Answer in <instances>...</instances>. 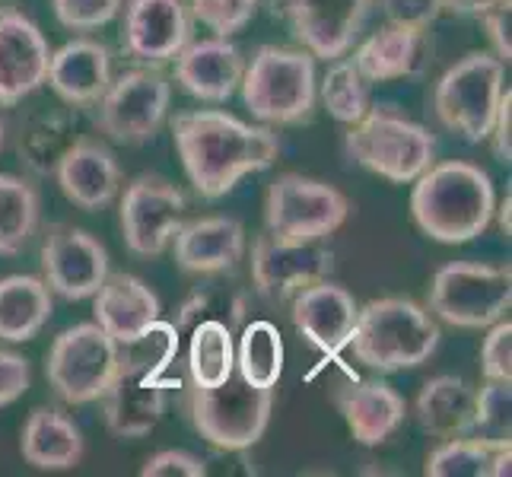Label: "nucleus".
<instances>
[{"instance_id": "obj_1", "label": "nucleus", "mask_w": 512, "mask_h": 477, "mask_svg": "<svg viewBox=\"0 0 512 477\" xmlns=\"http://www.w3.org/2000/svg\"><path fill=\"white\" fill-rule=\"evenodd\" d=\"M172 137L188 182L207 201L226 198L245 175L271 169L280 153V140L268 125H245L220 109L175 115Z\"/></svg>"}, {"instance_id": "obj_2", "label": "nucleus", "mask_w": 512, "mask_h": 477, "mask_svg": "<svg viewBox=\"0 0 512 477\" xmlns=\"http://www.w3.org/2000/svg\"><path fill=\"white\" fill-rule=\"evenodd\" d=\"M179 357V334L169 322H156L137 341L118 347V369L102 392L105 427L118 439L147 436L166 411V369Z\"/></svg>"}, {"instance_id": "obj_3", "label": "nucleus", "mask_w": 512, "mask_h": 477, "mask_svg": "<svg viewBox=\"0 0 512 477\" xmlns=\"http://www.w3.org/2000/svg\"><path fill=\"white\" fill-rule=\"evenodd\" d=\"M493 182L490 175L465 163V159H446L433 163L414 179L411 214L423 236L443 245H462L478 239L493 220Z\"/></svg>"}, {"instance_id": "obj_4", "label": "nucleus", "mask_w": 512, "mask_h": 477, "mask_svg": "<svg viewBox=\"0 0 512 477\" xmlns=\"http://www.w3.org/2000/svg\"><path fill=\"white\" fill-rule=\"evenodd\" d=\"M347 347L373 373H398L427 363L439 347L436 318L414 299L382 296L357 312Z\"/></svg>"}, {"instance_id": "obj_5", "label": "nucleus", "mask_w": 512, "mask_h": 477, "mask_svg": "<svg viewBox=\"0 0 512 477\" xmlns=\"http://www.w3.org/2000/svg\"><path fill=\"white\" fill-rule=\"evenodd\" d=\"M242 99L249 112L268 128L299 125L315 109V58L306 48L261 45L255 58L245 64Z\"/></svg>"}, {"instance_id": "obj_6", "label": "nucleus", "mask_w": 512, "mask_h": 477, "mask_svg": "<svg viewBox=\"0 0 512 477\" xmlns=\"http://www.w3.org/2000/svg\"><path fill=\"white\" fill-rule=\"evenodd\" d=\"M344 147L353 163L395 185H411L436 159L433 134L392 105H369L360 121L347 125Z\"/></svg>"}, {"instance_id": "obj_7", "label": "nucleus", "mask_w": 512, "mask_h": 477, "mask_svg": "<svg viewBox=\"0 0 512 477\" xmlns=\"http://www.w3.org/2000/svg\"><path fill=\"white\" fill-rule=\"evenodd\" d=\"M274 414V388H255L236 369L226 382L191 392L194 430L220 452H249L268 433Z\"/></svg>"}, {"instance_id": "obj_8", "label": "nucleus", "mask_w": 512, "mask_h": 477, "mask_svg": "<svg viewBox=\"0 0 512 477\" xmlns=\"http://www.w3.org/2000/svg\"><path fill=\"white\" fill-rule=\"evenodd\" d=\"M503 77L506 64L493 51H471L439 77L433 93L436 118L449 131L462 134L468 144H481L506 93Z\"/></svg>"}, {"instance_id": "obj_9", "label": "nucleus", "mask_w": 512, "mask_h": 477, "mask_svg": "<svg viewBox=\"0 0 512 477\" xmlns=\"http://www.w3.org/2000/svg\"><path fill=\"white\" fill-rule=\"evenodd\" d=\"M512 306V271L481 261H452L433 274L430 309L452 328H490Z\"/></svg>"}, {"instance_id": "obj_10", "label": "nucleus", "mask_w": 512, "mask_h": 477, "mask_svg": "<svg viewBox=\"0 0 512 477\" xmlns=\"http://www.w3.org/2000/svg\"><path fill=\"white\" fill-rule=\"evenodd\" d=\"M347 214L350 201L344 191L299 172L277 175L264 201V226L274 239L287 242L328 239L344 226Z\"/></svg>"}, {"instance_id": "obj_11", "label": "nucleus", "mask_w": 512, "mask_h": 477, "mask_svg": "<svg viewBox=\"0 0 512 477\" xmlns=\"http://www.w3.org/2000/svg\"><path fill=\"white\" fill-rule=\"evenodd\" d=\"M172 102V83L160 67H131L112 77L109 90L96 102V128L115 144H147L163 128Z\"/></svg>"}, {"instance_id": "obj_12", "label": "nucleus", "mask_w": 512, "mask_h": 477, "mask_svg": "<svg viewBox=\"0 0 512 477\" xmlns=\"http://www.w3.org/2000/svg\"><path fill=\"white\" fill-rule=\"evenodd\" d=\"M118 369V344L96 322L61 331L48 350L45 376L67 404L99 401Z\"/></svg>"}, {"instance_id": "obj_13", "label": "nucleus", "mask_w": 512, "mask_h": 477, "mask_svg": "<svg viewBox=\"0 0 512 477\" xmlns=\"http://www.w3.org/2000/svg\"><path fill=\"white\" fill-rule=\"evenodd\" d=\"M188 198L163 175H137L121 194V233L128 252L137 258H156L169 249L175 229L182 226Z\"/></svg>"}, {"instance_id": "obj_14", "label": "nucleus", "mask_w": 512, "mask_h": 477, "mask_svg": "<svg viewBox=\"0 0 512 477\" xmlns=\"http://www.w3.org/2000/svg\"><path fill=\"white\" fill-rule=\"evenodd\" d=\"M334 268V252L328 239L287 242L264 233L252 245V280L255 290L271 303H287L296 290L315 280H325Z\"/></svg>"}, {"instance_id": "obj_15", "label": "nucleus", "mask_w": 512, "mask_h": 477, "mask_svg": "<svg viewBox=\"0 0 512 477\" xmlns=\"http://www.w3.org/2000/svg\"><path fill=\"white\" fill-rule=\"evenodd\" d=\"M42 280L61 299H86L109 277V252L80 226L55 223L42 242Z\"/></svg>"}, {"instance_id": "obj_16", "label": "nucleus", "mask_w": 512, "mask_h": 477, "mask_svg": "<svg viewBox=\"0 0 512 477\" xmlns=\"http://www.w3.org/2000/svg\"><path fill=\"white\" fill-rule=\"evenodd\" d=\"M121 10V48L137 64L163 67L191 42V13L185 0H125Z\"/></svg>"}, {"instance_id": "obj_17", "label": "nucleus", "mask_w": 512, "mask_h": 477, "mask_svg": "<svg viewBox=\"0 0 512 477\" xmlns=\"http://www.w3.org/2000/svg\"><path fill=\"white\" fill-rule=\"evenodd\" d=\"M51 48L42 29L20 7H0V109H13L48 77Z\"/></svg>"}, {"instance_id": "obj_18", "label": "nucleus", "mask_w": 512, "mask_h": 477, "mask_svg": "<svg viewBox=\"0 0 512 477\" xmlns=\"http://www.w3.org/2000/svg\"><path fill=\"white\" fill-rule=\"evenodd\" d=\"M373 0H290L287 26L312 58H344L363 32Z\"/></svg>"}, {"instance_id": "obj_19", "label": "nucleus", "mask_w": 512, "mask_h": 477, "mask_svg": "<svg viewBox=\"0 0 512 477\" xmlns=\"http://www.w3.org/2000/svg\"><path fill=\"white\" fill-rule=\"evenodd\" d=\"M293 325L303 338L325 353V357H334L341 353L353 334V322H357V299L353 293L334 280H315V284L303 287L293 293Z\"/></svg>"}, {"instance_id": "obj_20", "label": "nucleus", "mask_w": 512, "mask_h": 477, "mask_svg": "<svg viewBox=\"0 0 512 477\" xmlns=\"http://www.w3.org/2000/svg\"><path fill=\"white\" fill-rule=\"evenodd\" d=\"M175 64V83L182 90L201 102H226L239 93V83L245 74V58L242 51L214 35V39L188 42L179 55L172 58Z\"/></svg>"}, {"instance_id": "obj_21", "label": "nucleus", "mask_w": 512, "mask_h": 477, "mask_svg": "<svg viewBox=\"0 0 512 477\" xmlns=\"http://www.w3.org/2000/svg\"><path fill=\"white\" fill-rule=\"evenodd\" d=\"M175 264L185 274H226L245 255V226L236 217H198L182 220L172 236Z\"/></svg>"}, {"instance_id": "obj_22", "label": "nucleus", "mask_w": 512, "mask_h": 477, "mask_svg": "<svg viewBox=\"0 0 512 477\" xmlns=\"http://www.w3.org/2000/svg\"><path fill=\"white\" fill-rule=\"evenodd\" d=\"M96 325L125 347L160 322V296L134 274H109L93 293Z\"/></svg>"}, {"instance_id": "obj_23", "label": "nucleus", "mask_w": 512, "mask_h": 477, "mask_svg": "<svg viewBox=\"0 0 512 477\" xmlns=\"http://www.w3.org/2000/svg\"><path fill=\"white\" fill-rule=\"evenodd\" d=\"M45 83L70 109L96 105L112 83V55L96 39H74L51 51Z\"/></svg>"}, {"instance_id": "obj_24", "label": "nucleus", "mask_w": 512, "mask_h": 477, "mask_svg": "<svg viewBox=\"0 0 512 477\" xmlns=\"http://www.w3.org/2000/svg\"><path fill=\"white\" fill-rule=\"evenodd\" d=\"M55 179L70 204L80 210H102L118 198L121 169L115 153L93 137H77L55 169Z\"/></svg>"}, {"instance_id": "obj_25", "label": "nucleus", "mask_w": 512, "mask_h": 477, "mask_svg": "<svg viewBox=\"0 0 512 477\" xmlns=\"http://www.w3.org/2000/svg\"><path fill=\"white\" fill-rule=\"evenodd\" d=\"M430 61L427 29L388 23L376 29L360 48L353 51V64L369 83H392L404 77H417Z\"/></svg>"}, {"instance_id": "obj_26", "label": "nucleus", "mask_w": 512, "mask_h": 477, "mask_svg": "<svg viewBox=\"0 0 512 477\" xmlns=\"http://www.w3.org/2000/svg\"><path fill=\"white\" fill-rule=\"evenodd\" d=\"M338 408L347 420L350 436L360 446L388 443L404 423V398L388 382L379 379H353L338 392Z\"/></svg>"}, {"instance_id": "obj_27", "label": "nucleus", "mask_w": 512, "mask_h": 477, "mask_svg": "<svg viewBox=\"0 0 512 477\" xmlns=\"http://www.w3.org/2000/svg\"><path fill=\"white\" fill-rule=\"evenodd\" d=\"M77 137V121L70 115V109L39 105V109L26 112L20 125H16V153H20L23 166L32 175L48 179V175H55L58 163L74 147Z\"/></svg>"}, {"instance_id": "obj_28", "label": "nucleus", "mask_w": 512, "mask_h": 477, "mask_svg": "<svg viewBox=\"0 0 512 477\" xmlns=\"http://www.w3.org/2000/svg\"><path fill=\"white\" fill-rule=\"evenodd\" d=\"M23 458L39 471H70L83 458V433L58 408H35L20 433Z\"/></svg>"}, {"instance_id": "obj_29", "label": "nucleus", "mask_w": 512, "mask_h": 477, "mask_svg": "<svg viewBox=\"0 0 512 477\" xmlns=\"http://www.w3.org/2000/svg\"><path fill=\"white\" fill-rule=\"evenodd\" d=\"M55 293L42 277L10 274L0 277V341L23 344L39 334L51 312H55Z\"/></svg>"}, {"instance_id": "obj_30", "label": "nucleus", "mask_w": 512, "mask_h": 477, "mask_svg": "<svg viewBox=\"0 0 512 477\" xmlns=\"http://www.w3.org/2000/svg\"><path fill=\"white\" fill-rule=\"evenodd\" d=\"M417 420L423 433L436 439L471 436L474 430V388L458 376H436L420 388Z\"/></svg>"}, {"instance_id": "obj_31", "label": "nucleus", "mask_w": 512, "mask_h": 477, "mask_svg": "<svg viewBox=\"0 0 512 477\" xmlns=\"http://www.w3.org/2000/svg\"><path fill=\"white\" fill-rule=\"evenodd\" d=\"M512 443H497L484 436L443 439V446L427 455V477H509Z\"/></svg>"}, {"instance_id": "obj_32", "label": "nucleus", "mask_w": 512, "mask_h": 477, "mask_svg": "<svg viewBox=\"0 0 512 477\" xmlns=\"http://www.w3.org/2000/svg\"><path fill=\"white\" fill-rule=\"evenodd\" d=\"M188 376L191 385L214 388L236 369V328L223 318H204L188 334Z\"/></svg>"}, {"instance_id": "obj_33", "label": "nucleus", "mask_w": 512, "mask_h": 477, "mask_svg": "<svg viewBox=\"0 0 512 477\" xmlns=\"http://www.w3.org/2000/svg\"><path fill=\"white\" fill-rule=\"evenodd\" d=\"M236 373L255 388H277L284 376V338L274 322H245L236 347Z\"/></svg>"}, {"instance_id": "obj_34", "label": "nucleus", "mask_w": 512, "mask_h": 477, "mask_svg": "<svg viewBox=\"0 0 512 477\" xmlns=\"http://www.w3.org/2000/svg\"><path fill=\"white\" fill-rule=\"evenodd\" d=\"M39 191L26 179L0 172V255L23 252L39 226Z\"/></svg>"}, {"instance_id": "obj_35", "label": "nucleus", "mask_w": 512, "mask_h": 477, "mask_svg": "<svg viewBox=\"0 0 512 477\" xmlns=\"http://www.w3.org/2000/svg\"><path fill=\"white\" fill-rule=\"evenodd\" d=\"M369 83L357 64H353V58H334L325 70V77L319 83V93L322 96V105L328 109V115L334 121H341V125H353V121H360L369 105H373V93H369Z\"/></svg>"}, {"instance_id": "obj_36", "label": "nucleus", "mask_w": 512, "mask_h": 477, "mask_svg": "<svg viewBox=\"0 0 512 477\" xmlns=\"http://www.w3.org/2000/svg\"><path fill=\"white\" fill-rule=\"evenodd\" d=\"M220 312H226V322L236 328V325L242 322V318H245V303H242V296H239V293H229V290H223V287L194 290V293L185 299V303H182V309L175 312L172 328H175V334H179V341H182L194 325L204 322V318H223Z\"/></svg>"}, {"instance_id": "obj_37", "label": "nucleus", "mask_w": 512, "mask_h": 477, "mask_svg": "<svg viewBox=\"0 0 512 477\" xmlns=\"http://www.w3.org/2000/svg\"><path fill=\"white\" fill-rule=\"evenodd\" d=\"M474 436L512 443V388L509 382H484L474 392Z\"/></svg>"}, {"instance_id": "obj_38", "label": "nucleus", "mask_w": 512, "mask_h": 477, "mask_svg": "<svg viewBox=\"0 0 512 477\" xmlns=\"http://www.w3.org/2000/svg\"><path fill=\"white\" fill-rule=\"evenodd\" d=\"M258 7H261V0H188L191 20H198L204 29L223 35V39L249 26L255 20Z\"/></svg>"}, {"instance_id": "obj_39", "label": "nucleus", "mask_w": 512, "mask_h": 477, "mask_svg": "<svg viewBox=\"0 0 512 477\" xmlns=\"http://www.w3.org/2000/svg\"><path fill=\"white\" fill-rule=\"evenodd\" d=\"M125 0H51L58 23L77 32H90L112 23Z\"/></svg>"}, {"instance_id": "obj_40", "label": "nucleus", "mask_w": 512, "mask_h": 477, "mask_svg": "<svg viewBox=\"0 0 512 477\" xmlns=\"http://www.w3.org/2000/svg\"><path fill=\"white\" fill-rule=\"evenodd\" d=\"M481 373L490 382H512V322H493L481 347Z\"/></svg>"}, {"instance_id": "obj_41", "label": "nucleus", "mask_w": 512, "mask_h": 477, "mask_svg": "<svg viewBox=\"0 0 512 477\" xmlns=\"http://www.w3.org/2000/svg\"><path fill=\"white\" fill-rule=\"evenodd\" d=\"M379 4L388 23L414 29H430L443 13V0H379Z\"/></svg>"}, {"instance_id": "obj_42", "label": "nucleus", "mask_w": 512, "mask_h": 477, "mask_svg": "<svg viewBox=\"0 0 512 477\" xmlns=\"http://www.w3.org/2000/svg\"><path fill=\"white\" fill-rule=\"evenodd\" d=\"M140 474L144 477H204L207 465L198 455H191L185 449H163L147 458Z\"/></svg>"}, {"instance_id": "obj_43", "label": "nucleus", "mask_w": 512, "mask_h": 477, "mask_svg": "<svg viewBox=\"0 0 512 477\" xmlns=\"http://www.w3.org/2000/svg\"><path fill=\"white\" fill-rule=\"evenodd\" d=\"M29 382H32L29 360L13 350H0V408H7L16 398H23Z\"/></svg>"}, {"instance_id": "obj_44", "label": "nucleus", "mask_w": 512, "mask_h": 477, "mask_svg": "<svg viewBox=\"0 0 512 477\" xmlns=\"http://www.w3.org/2000/svg\"><path fill=\"white\" fill-rule=\"evenodd\" d=\"M481 20H484L493 55H497L503 64H509L512 61V0L493 4L490 10L481 13Z\"/></svg>"}, {"instance_id": "obj_45", "label": "nucleus", "mask_w": 512, "mask_h": 477, "mask_svg": "<svg viewBox=\"0 0 512 477\" xmlns=\"http://www.w3.org/2000/svg\"><path fill=\"white\" fill-rule=\"evenodd\" d=\"M490 150L500 163H512V93L506 90L500 105H497V115H493V125H490Z\"/></svg>"}, {"instance_id": "obj_46", "label": "nucleus", "mask_w": 512, "mask_h": 477, "mask_svg": "<svg viewBox=\"0 0 512 477\" xmlns=\"http://www.w3.org/2000/svg\"><path fill=\"white\" fill-rule=\"evenodd\" d=\"M493 4H500V0H443V10L458 13V16H481Z\"/></svg>"}, {"instance_id": "obj_47", "label": "nucleus", "mask_w": 512, "mask_h": 477, "mask_svg": "<svg viewBox=\"0 0 512 477\" xmlns=\"http://www.w3.org/2000/svg\"><path fill=\"white\" fill-rule=\"evenodd\" d=\"M509 210H512V198H509V194H506V198H503V204L500 207H493V214H497V223H500V229H503V233L509 236L512 233V214H509Z\"/></svg>"}, {"instance_id": "obj_48", "label": "nucleus", "mask_w": 512, "mask_h": 477, "mask_svg": "<svg viewBox=\"0 0 512 477\" xmlns=\"http://www.w3.org/2000/svg\"><path fill=\"white\" fill-rule=\"evenodd\" d=\"M264 7H268V13L274 16V20H284L287 23V13H290V0H261Z\"/></svg>"}, {"instance_id": "obj_49", "label": "nucleus", "mask_w": 512, "mask_h": 477, "mask_svg": "<svg viewBox=\"0 0 512 477\" xmlns=\"http://www.w3.org/2000/svg\"><path fill=\"white\" fill-rule=\"evenodd\" d=\"M4 137H7V125H4V118H0V150H4Z\"/></svg>"}]
</instances>
